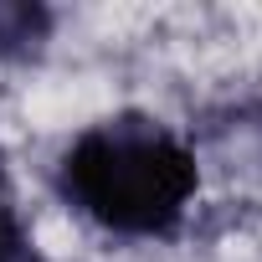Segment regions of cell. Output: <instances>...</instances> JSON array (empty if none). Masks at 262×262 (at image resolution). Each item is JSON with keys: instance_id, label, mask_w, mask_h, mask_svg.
<instances>
[{"instance_id": "obj_1", "label": "cell", "mask_w": 262, "mask_h": 262, "mask_svg": "<svg viewBox=\"0 0 262 262\" xmlns=\"http://www.w3.org/2000/svg\"><path fill=\"white\" fill-rule=\"evenodd\" d=\"M195 185V155L144 113L93 123L62 160L67 201L118 236H170Z\"/></svg>"}, {"instance_id": "obj_2", "label": "cell", "mask_w": 262, "mask_h": 262, "mask_svg": "<svg viewBox=\"0 0 262 262\" xmlns=\"http://www.w3.org/2000/svg\"><path fill=\"white\" fill-rule=\"evenodd\" d=\"M0 262H36L31 236L21 231V221H16V211L6 201H0Z\"/></svg>"}, {"instance_id": "obj_3", "label": "cell", "mask_w": 262, "mask_h": 262, "mask_svg": "<svg viewBox=\"0 0 262 262\" xmlns=\"http://www.w3.org/2000/svg\"><path fill=\"white\" fill-rule=\"evenodd\" d=\"M0 201H6V195H0Z\"/></svg>"}]
</instances>
